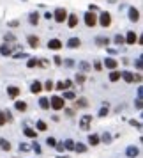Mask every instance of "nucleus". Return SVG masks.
I'll use <instances>...</instances> for the list:
<instances>
[{
	"label": "nucleus",
	"mask_w": 143,
	"mask_h": 158,
	"mask_svg": "<svg viewBox=\"0 0 143 158\" xmlns=\"http://www.w3.org/2000/svg\"><path fill=\"white\" fill-rule=\"evenodd\" d=\"M4 41H6V43H7V41L14 43V41H16V36L13 34V32H6V34H4Z\"/></svg>",
	"instance_id": "f704fd0d"
},
{
	"label": "nucleus",
	"mask_w": 143,
	"mask_h": 158,
	"mask_svg": "<svg viewBox=\"0 0 143 158\" xmlns=\"http://www.w3.org/2000/svg\"><path fill=\"white\" fill-rule=\"evenodd\" d=\"M90 124H92V115L83 114L81 119H79V128L83 130V131H88V130H90Z\"/></svg>",
	"instance_id": "39448f33"
},
{
	"label": "nucleus",
	"mask_w": 143,
	"mask_h": 158,
	"mask_svg": "<svg viewBox=\"0 0 143 158\" xmlns=\"http://www.w3.org/2000/svg\"><path fill=\"white\" fill-rule=\"evenodd\" d=\"M126 156L127 158H138L140 156V148H136V146H127V148H126Z\"/></svg>",
	"instance_id": "0eeeda50"
},
{
	"label": "nucleus",
	"mask_w": 143,
	"mask_h": 158,
	"mask_svg": "<svg viewBox=\"0 0 143 158\" xmlns=\"http://www.w3.org/2000/svg\"><path fill=\"white\" fill-rule=\"evenodd\" d=\"M39 18H41L39 13L34 11V13H30V15H29V23H30V25H37V23H39Z\"/></svg>",
	"instance_id": "412c9836"
},
{
	"label": "nucleus",
	"mask_w": 143,
	"mask_h": 158,
	"mask_svg": "<svg viewBox=\"0 0 143 158\" xmlns=\"http://www.w3.org/2000/svg\"><path fill=\"white\" fill-rule=\"evenodd\" d=\"M102 64H104V68H106V69H110V71H113V69H117V68H118V62H117V59H113V57H106Z\"/></svg>",
	"instance_id": "423d86ee"
},
{
	"label": "nucleus",
	"mask_w": 143,
	"mask_h": 158,
	"mask_svg": "<svg viewBox=\"0 0 143 158\" xmlns=\"http://www.w3.org/2000/svg\"><path fill=\"white\" fill-rule=\"evenodd\" d=\"M55 149H57L58 153H64V151H65V148H64V142H58V140H57V144H55Z\"/></svg>",
	"instance_id": "49530a36"
},
{
	"label": "nucleus",
	"mask_w": 143,
	"mask_h": 158,
	"mask_svg": "<svg viewBox=\"0 0 143 158\" xmlns=\"http://www.w3.org/2000/svg\"><path fill=\"white\" fill-rule=\"evenodd\" d=\"M124 39H126V44H134V43H138V36H136L134 30H129Z\"/></svg>",
	"instance_id": "f8f14e48"
},
{
	"label": "nucleus",
	"mask_w": 143,
	"mask_h": 158,
	"mask_svg": "<svg viewBox=\"0 0 143 158\" xmlns=\"http://www.w3.org/2000/svg\"><path fill=\"white\" fill-rule=\"evenodd\" d=\"M13 53V48H11V44H2L0 46V55H4V57H7V55H11Z\"/></svg>",
	"instance_id": "6ab92c4d"
},
{
	"label": "nucleus",
	"mask_w": 143,
	"mask_h": 158,
	"mask_svg": "<svg viewBox=\"0 0 143 158\" xmlns=\"http://www.w3.org/2000/svg\"><path fill=\"white\" fill-rule=\"evenodd\" d=\"M4 115H6V121H7V123H13V115H11V112H9V110H6V112H4Z\"/></svg>",
	"instance_id": "864d4df0"
},
{
	"label": "nucleus",
	"mask_w": 143,
	"mask_h": 158,
	"mask_svg": "<svg viewBox=\"0 0 143 158\" xmlns=\"http://www.w3.org/2000/svg\"><path fill=\"white\" fill-rule=\"evenodd\" d=\"M120 78H124L127 84H133L134 82V73L133 71H120Z\"/></svg>",
	"instance_id": "2eb2a0df"
},
{
	"label": "nucleus",
	"mask_w": 143,
	"mask_h": 158,
	"mask_svg": "<svg viewBox=\"0 0 143 158\" xmlns=\"http://www.w3.org/2000/svg\"><path fill=\"white\" fill-rule=\"evenodd\" d=\"M78 71L79 73L92 71V64H90V62H87V60H79V62H78Z\"/></svg>",
	"instance_id": "ddd939ff"
},
{
	"label": "nucleus",
	"mask_w": 143,
	"mask_h": 158,
	"mask_svg": "<svg viewBox=\"0 0 143 158\" xmlns=\"http://www.w3.org/2000/svg\"><path fill=\"white\" fill-rule=\"evenodd\" d=\"M74 151H76V153H85V151H87V146H85L83 142L74 144Z\"/></svg>",
	"instance_id": "473e14b6"
},
{
	"label": "nucleus",
	"mask_w": 143,
	"mask_h": 158,
	"mask_svg": "<svg viewBox=\"0 0 143 158\" xmlns=\"http://www.w3.org/2000/svg\"><path fill=\"white\" fill-rule=\"evenodd\" d=\"M39 107L43 110H48L50 108V98H39Z\"/></svg>",
	"instance_id": "a878e982"
},
{
	"label": "nucleus",
	"mask_w": 143,
	"mask_h": 158,
	"mask_svg": "<svg viewBox=\"0 0 143 158\" xmlns=\"http://www.w3.org/2000/svg\"><path fill=\"white\" fill-rule=\"evenodd\" d=\"M27 43H29L30 48H37L39 46V37L34 36V34H30V36H27Z\"/></svg>",
	"instance_id": "f3484780"
},
{
	"label": "nucleus",
	"mask_w": 143,
	"mask_h": 158,
	"mask_svg": "<svg viewBox=\"0 0 143 158\" xmlns=\"http://www.w3.org/2000/svg\"><path fill=\"white\" fill-rule=\"evenodd\" d=\"M129 124H131L133 128H136V130H141V123L136 121V119H129Z\"/></svg>",
	"instance_id": "58836bf2"
},
{
	"label": "nucleus",
	"mask_w": 143,
	"mask_h": 158,
	"mask_svg": "<svg viewBox=\"0 0 143 158\" xmlns=\"http://www.w3.org/2000/svg\"><path fill=\"white\" fill-rule=\"evenodd\" d=\"M0 149L2 151H11V142H9L7 139H4V137H0Z\"/></svg>",
	"instance_id": "b1692460"
},
{
	"label": "nucleus",
	"mask_w": 143,
	"mask_h": 158,
	"mask_svg": "<svg viewBox=\"0 0 143 158\" xmlns=\"http://www.w3.org/2000/svg\"><path fill=\"white\" fill-rule=\"evenodd\" d=\"M74 107H76V108H85V107H88V101H87V98H78V100L74 101Z\"/></svg>",
	"instance_id": "393cba45"
},
{
	"label": "nucleus",
	"mask_w": 143,
	"mask_h": 158,
	"mask_svg": "<svg viewBox=\"0 0 143 158\" xmlns=\"http://www.w3.org/2000/svg\"><path fill=\"white\" fill-rule=\"evenodd\" d=\"M30 149L36 151V155H41V146H39V142H36V140H34V144L30 146Z\"/></svg>",
	"instance_id": "37998d69"
},
{
	"label": "nucleus",
	"mask_w": 143,
	"mask_h": 158,
	"mask_svg": "<svg viewBox=\"0 0 143 158\" xmlns=\"http://www.w3.org/2000/svg\"><path fill=\"white\" fill-rule=\"evenodd\" d=\"M13 57H14V59H18V60H20V59H29L30 55H29V53H25V52H18V53H14Z\"/></svg>",
	"instance_id": "a19ab883"
},
{
	"label": "nucleus",
	"mask_w": 143,
	"mask_h": 158,
	"mask_svg": "<svg viewBox=\"0 0 143 158\" xmlns=\"http://www.w3.org/2000/svg\"><path fill=\"white\" fill-rule=\"evenodd\" d=\"M127 13H129V20H131V22H140V11H138V9L136 7H133V6H131V7L127 9Z\"/></svg>",
	"instance_id": "9b49d317"
},
{
	"label": "nucleus",
	"mask_w": 143,
	"mask_h": 158,
	"mask_svg": "<svg viewBox=\"0 0 143 158\" xmlns=\"http://www.w3.org/2000/svg\"><path fill=\"white\" fill-rule=\"evenodd\" d=\"M134 68L138 69V71H141V69H143V59H141V55H140V57H136V60H134Z\"/></svg>",
	"instance_id": "c9c22d12"
},
{
	"label": "nucleus",
	"mask_w": 143,
	"mask_h": 158,
	"mask_svg": "<svg viewBox=\"0 0 143 158\" xmlns=\"http://www.w3.org/2000/svg\"><path fill=\"white\" fill-rule=\"evenodd\" d=\"M46 144H48L50 148H55V144H57V139H55V137H48V139H46Z\"/></svg>",
	"instance_id": "c03bdc74"
},
{
	"label": "nucleus",
	"mask_w": 143,
	"mask_h": 158,
	"mask_svg": "<svg viewBox=\"0 0 143 158\" xmlns=\"http://www.w3.org/2000/svg\"><path fill=\"white\" fill-rule=\"evenodd\" d=\"M23 135L29 137V139H37V130H34V128H25V130H23Z\"/></svg>",
	"instance_id": "5701e85b"
},
{
	"label": "nucleus",
	"mask_w": 143,
	"mask_h": 158,
	"mask_svg": "<svg viewBox=\"0 0 143 158\" xmlns=\"http://www.w3.org/2000/svg\"><path fill=\"white\" fill-rule=\"evenodd\" d=\"M74 80H76L78 84H83V82H85V73H76Z\"/></svg>",
	"instance_id": "79ce46f5"
},
{
	"label": "nucleus",
	"mask_w": 143,
	"mask_h": 158,
	"mask_svg": "<svg viewBox=\"0 0 143 158\" xmlns=\"http://www.w3.org/2000/svg\"><path fill=\"white\" fill-rule=\"evenodd\" d=\"M95 44H97V46H108V44H110V39L104 37V36H97L95 37Z\"/></svg>",
	"instance_id": "4be33fe9"
},
{
	"label": "nucleus",
	"mask_w": 143,
	"mask_h": 158,
	"mask_svg": "<svg viewBox=\"0 0 143 158\" xmlns=\"http://www.w3.org/2000/svg\"><path fill=\"white\" fill-rule=\"evenodd\" d=\"M78 23H79L78 15H74V13L67 15V27H69V29H76V25H78Z\"/></svg>",
	"instance_id": "9d476101"
},
{
	"label": "nucleus",
	"mask_w": 143,
	"mask_h": 158,
	"mask_svg": "<svg viewBox=\"0 0 143 158\" xmlns=\"http://www.w3.org/2000/svg\"><path fill=\"white\" fill-rule=\"evenodd\" d=\"M43 89L51 91V89H53V82H51V80H46V82H44V85H43Z\"/></svg>",
	"instance_id": "de8ad7c7"
},
{
	"label": "nucleus",
	"mask_w": 143,
	"mask_h": 158,
	"mask_svg": "<svg viewBox=\"0 0 143 158\" xmlns=\"http://www.w3.org/2000/svg\"><path fill=\"white\" fill-rule=\"evenodd\" d=\"M65 46H67V48H71V50L79 48V46H81V39H79V37H69V39H67V43H65Z\"/></svg>",
	"instance_id": "6e6552de"
},
{
	"label": "nucleus",
	"mask_w": 143,
	"mask_h": 158,
	"mask_svg": "<svg viewBox=\"0 0 143 158\" xmlns=\"http://www.w3.org/2000/svg\"><path fill=\"white\" fill-rule=\"evenodd\" d=\"M97 23H99L101 27L108 29V27L111 25V15H110L108 11H102L101 15H97Z\"/></svg>",
	"instance_id": "f03ea898"
},
{
	"label": "nucleus",
	"mask_w": 143,
	"mask_h": 158,
	"mask_svg": "<svg viewBox=\"0 0 143 158\" xmlns=\"http://www.w3.org/2000/svg\"><path fill=\"white\" fill-rule=\"evenodd\" d=\"M7 25H9V27H18V25H20V22H18V20H13V22H9Z\"/></svg>",
	"instance_id": "4d7b16f0"
},
{
	"label": "nucleus",
	"mask_w": 143,
	"mask_h": 158,
	"mask_svg": "<svg viewBox=\"0 0 143 158\" xmlns=\"http://www.w3.org/2000/svg\"><path fill=\"white\" fill-rule=\"evenodd\" d=\"M41 91H43V84H41L39 80H34V82H32V85H30V93L39 94Z\"/></svg>",
	"instance_id": "dca6fc26"
},
{
	"label": "nucleus",
	"mask_w": 143,
	"mask_h": 158,
	"mask_svg": "<svg viewBox=\"0 0 143 158\" xmlns=\"http://www.w3.org/2000/svg\"><path fill=\"white\" fill-rule=\"evenodd\" d=\"M87 142L90 144V146H97V144H101V139L97 133H90L88 135V139H87Z\"/></svg>",
	"instance_id": "a211bd4d"
},
{
	"label": "nucleus",
	"mask_w": 143,
	"mask_h": 158,
	"mask_svg": "<svg viewBox=\"0 0 143 158\" xmlns=\"http://www.w3.org/2000/svg\"><path fill=\"white\" fill-rule=\"evenodd\" d=\"M99 139H101V142H104V144H111V140H113L111 133H108V131H104V133H102Z\"/></svg>",
	"instance_id": "bb28decb"
},
{
	"label": "nucleus",
	"mask_w": 143,
	"mask_h": 158,
	"mask_svg": "<svg viewBox=\"0 0 143 158\" xmlns=\"http://www.w3.org/2000/svg\"><path fill=\"white\" fill-rule=\"evenodd\" d=\"M44 18H46V20H51V18H53V13H50V11H46V13H44Z\"/></svg>",
	"instance_id": "6e6d98bb"
},
{
	"label": "nucleus",
	"mask_w": 143,
	"mask_h": 158,
	"mask_svg": "<svg viewBox=\"0 0 143 158\" xmlns=\"http://www.w3.org/2000/svg\"><path fill=\"white\" fill-rule=\"evenodd\" d=\"M134 80H136V82H141V75H140V73H136V75H134Z\"/></svg>",
	"instance_id": "052dcab7"
},
{
	"label": "nucleus",
	"mask_w": 143,
	"mask_h": 158,
	"mask_svg": "<svg viewBox=\"0 0 143 158\" xmlns=\"http://www.w3.org/2000/svg\"><path fill=\"white\" fill-rule=\"evenodd\" d=\"M53 87H55L57 91H65V87H64V82H62V80H58L57 84H53Z\"/></svg>",
	"instance_id": "a18cd8bd"
},
{
	"label": "nucleus",
	"mask_w": 143,
	"mask_h": 158,
	"mask_svg": "<svg viewBox=\"0 0 143 158\" xmlns=\"http://www.w3.org/2000/svg\"><path fill=\"white\" fill-rule=\"evenodd\" d=\"M53 62L57 66H62V57H60V55H53Z\"/></svg>",
	"instance_id": "8fccbe9b"
},
{
	"label": "nucleus",
	"mask_w": 143,
	"mask_h": 158,
	"mask_svg": "<svg viewBox=\"0 0 143 158\" xmlns=\"http://www.w3.org/2000/svg\"><path fill=\"white\" fill-rule=\"evenodd\" d=\"M36 128H37V131H46V130H48V124H46L43 119H39V121L36 123Z\"/></svg>",
	"instance_id": "c756f323"
},
{
	"label": "nucleus",
	"mask_w": 143,
	"mask_h": 158,
	"mask_svg": "<svg viewBox=\"0 0 143 158\" xmlns=\"http://www.w3.org/2000/svg\"><path fill=\"white\" fill-rule=\"evenodd\" d=\"M117 80H120V71L113 69V71L110 73V82H117Z\"/></svg>",
	"instance_id": "2f4dec72"
},
{
	"label": "nucleus",
	"mask_w": 143,
	"mask_h": 158,
	"mask_svg": "<svg viewBox=\"0 0 143 158\" xmlns=\"http://www.w3.org/2000/svg\"><path fill=\"white\" fill-rule=\"evenodd\" d=\"M62 82H64L65 91H67V89H71V87H72V80H69V78H67V80H62Z\"/></svg>",
	"instance_id": "3c124183"
},
{
	"label": "nucleus",
	"mask_w": 143,
	"mask_h": 158,
	"mask_svg": "<svg viewBox=\"0 0 143 158\" xmlns=\"http://www.w3.org/2000/svg\"><path fill=\"white\" fill-rule=\"evenodd\" d=\"M108 114H110V108H108V103H104V105H102V107L99 108L97 115H99V117H106Z\"/></svg>",
	"instance_id": "cd10ccee"
},
{
	"label": "nucleus",
	"mask_w": 143,
	"mask_h": 158,
	"mask_svg": "<svg viewBox=\"0 0 143 158\" xmlns=\"http://www.w3.org/2000/svg\"><path fill=\"white\" fill-rule=\"evenodd\" d=\"M83 20H85V25L88 29H94V27L97 25V15L92 13V11H87L85 16H83Z\"/></svg>",
	"instance_id": "7ed1b4c3"
},
{
	"label": "nucleus",
	"mask_w": 143,
	"mask_h": 158,
	"mask_svg": "<svg viewBox=\"0 0 143 158\" xmlns=\"http://www.w3.org/2000/svg\"><path fill=\"white\" fill-rule=\"evenodd\" d=\"M88 11L95 13V11H99V7H97V6H92V4H90V6H88Z\"/></svg>",
	"instance_id": "13d9d810"
},
{
	"label": "nucleus",
	"mask_w": 143,
	"mask_h": 158,
	"mask_svg": "<svg viewBox=\"0 0 143 158\" xmlns=\"http://www.w3.org/2000/svg\"><path fill=\"white\" fill-rule=\"evenodd\" d=\"M18 149L21 151V153H29V151H30V146H29V144H25V142H20Z\"/></svg>",
	"instance_id": "4c0bfd02"
},
{
	"label": "nucleus",
	"mask_w": 143,
	"mask_h": 158,
	"mask_svg": "<svg viewBox=\"0 0 143 158\" xmlns=\"http://www.w3.org/2000/svg\"><path fill=\"white\" fill-rule=\"evenodd\" d=\"M50 107L53 110H64L65 108V100L62 96H51L50 98Z\"/></svg>",
	"instance_id": "f257e3e1"
},
{
	"label": "nucleus",
	"mask_w": 143,
	"mask_h": 158,
	"mask_svg": "<svg viewBox=\"0 0 143 158\" xmlns=\"http://www.w3.org/2000/svg\"><path fill=\"white\" fill-rule=\"evenodd\" d=\"M27 107H29V105H27V101H20V100H16L14 101V108L16 110H18V112H25V110H27Z\"/></svg>",
	"instance_id": "aec40b11"
},
{
	"label": "nucleus",
	"mask_w": 143,
	"mask_h": 158,
	"mask_svg": "<svg viewBox=\"0 0 143 158\" xmlns=\"http://www.w3.org/2000/svg\"><path fill=\"white\" fill-rule=\"evenodd\" d=\"M62 98L64 100H76V94L72 91H62Z\"/></svg>",
	"instance_id": "7c9ffc66"
},
{
	"label": "nucleus",
	"mask_w": 143,
	"mask_h": 158,
	"mask_svg": "<svg viewBox=\"0 0 143 158\" xmlns=\"http://www.w3.org/2000/svg\"><path fill=\"white\" fill-rule=\"evenodd\" d=\"M65 114L71 117V115H74V110H71V108H65Z\"/></svg>",
	"instance_id": "bf43d9fd"
},
{
	"label": "nucleus",
	"mask_w": 143,
	"mask_h": 158,
	"mask_svg": "<svg viewBox=\"0 0 143 158\" xmlns=\"http://www.w3.org/2000/svg\"><path fill=\"white\" fill-rule=\"evenodd\" d=\"M113 43L120 46V44H124V43H126V39H124V36H120V34H117V36L113 37Z\"/></svg>",
	"instance_id": "e433bc0d"
},
{
	"label": "nucleus",
	"mask_w": 143,
	"mask_h": 158,
	"mask_svg": "<svg viewBox=\"0 0 143 158\" xmlns=\"http://www.w3.org/2000/svg\"><path fill=\"white\" fill-rule=\"evenodd\" d=\"M94 68H95V71H101V69H102V66H101V62H97V60L94 62Z\"/></svg>",
	"instance_id": "5fc2aeb1"
},
{
	"label": "nucleus",
	"mask_w": 143,
	"mask_h": 158,
	"mask_svg": "<svg viewBox=\"0 0 143 158\" xmlns=\"http://www.w3.org/2000/svg\"><path fill=\"white\" fill-rule=\"evenodd\" d=\"M6 115H4V110H0V126H4V124H6Z\"/></svg>",
	"instance_id": "603ef678"
},
{
	"label": "nucleus",
	"mask_w": 143,
	"mask_h": 158,
	"mask_svg": "<svg viewBox=\"0 0 143 158\" xmlns=\"http://www.w3.org/2000/svg\"><path fill=\"white\" fill-rule=\"evenodd\" d=\"M62 46H64V43H62L60 39H57V37H53V39H50V41H48V48H50V50L57 52V50H60Z\"/></svg>",
	"instance_id": "1a4fd4ad"
},
{
	"label": "nucleus",
	"mask_w": 143,
	"mask_h": 158,
	"mask_svg": "<svg viewBox=\"0 0 143 158\" xmlns=\"http://www.w3.org/2000/svg\"><path fill=\"white\" fill-rule=\"evenodd\" d=\"M7 94L13 100H16V98L20 96V87L18 85H7Z\"/></svg>",
	"instance_id": "4468645a"
},
{
	"label": "nucleus",
	"mask_w": 143,
	"mask_h": 158,
	"mask_svg": "<svg viewBox=\"0 0 143 158\" xmlns=\"http://www.w3.org/2000/svg\"><path fill=\"white\" fill-rule=\"evenodd\" d=\"M57 158H69V156H57Z\"/></svg>",
	"instance_id": "680f3d73"
},
{
	"label": "nucleus",
	"mask_w": 143,
	"mask_h": 158,
	"mask_svg": "<svg viewBox=\"0 0 143 158\" xmlns=\"http://www.w3.org/2000/svg\"><path fill=\"white\" fill-rule=\"evenodd\" d=\"M74 144H76V142H74L72 139H65V140H64V148L67 151H74Z\"/></svg>",
	"instance_id": "c85d7f7f"
},
{
	"label": "nucleus",
	"mask_w": 143,
	"mask_h": 158,
	"mask_svg": "<svg viewBox=\"0 0 143 158\" xmlns=\"http://www.w3.org/2000/svg\"><path fill=\"white\" fill-rule=\"evenodd\" d=\"M143 98H141V96H136V100H134V107L136 108H138V110H141V107H143Z\"/></svg>",
	"instance_id": "ea45409f"
},
{
	"label": "nucleus",
	"mask_w": 143,
	"mask_h": 158,
	"mask_svg": "<svg viewBox=\"0 0 143 158\" xmlns=\"http://www.w3.org/2000/svg\"><path fill=\"white\" fill-rule=\"evenodd\" d=\"M62 64H65L67 68H72L74 66V60L72 59H65V60H62Z\"/></svg>",
	"instance_id": "09e8293b"
},
{
	"label": "nucleus",
	"mask_w": 143,
	"mask_h": 158,
	"mask_svg": "<svg viewBox=\"0 0 143 158\" xmlns=\"http://www.w3.org/2000/svg\"><path fill=\"white\" fill-rule=\"evenodd\" d=\"M67 15H69V13H67L64 7H57L55 13H53V20L57 23H64L65 20H67Z\"/></svg>",
	"instance_id": "20e7f679"
},
{
	"label": "nucleus",
	"mask_w": 143,
	"mask_h": 158,
	"mask_svg": "<svg viewBox=\"0 0 143 158\" xmlns=\"http://www.w3.org/2000/svg\"><path fill=\"white\" fill-rule=\"evenodd\" d=\"M39 66V60H37L36 57H30L29 60H27V68H37Z\"/></svg>",
	"instance_id": "72a5a7b5"
}]
</instances>
